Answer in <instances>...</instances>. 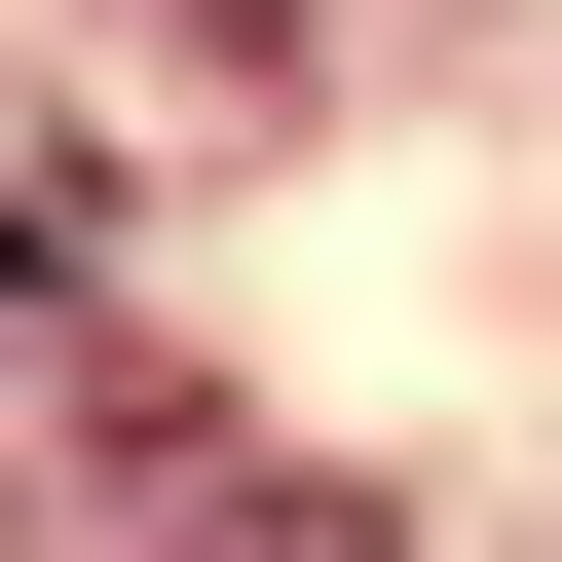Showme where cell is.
<instances>
[{
    "instance_id": "obj_1",
    "label": "cell",
    "mask_w": 562,
    "mask_h": 562,
    "mask_svg": "<svg viewBox=\"0 0 562 562\" xmlns=\"http://www.w3.org/2000/svg\"><path fill=\"white\" fill-rule=\"evenodd\" d=\"M150 562H413L375 487H150Z\"/></svg>"
},
{
    "instance_id": "obj_2",
    "label": "cell",
    "mask_w": 562,
    "mask_h": 562,
    "mask_svg": "<svg viewBox=\"0 0 562 562\" xmlns=\"http://www.w3.org/2000/svg\"><path fill=\"white\" fill-rule=\"evenodd\" d=\"M0 338H76V188H38V150H0Z\"/></svg>"
},
{
    "instance_id": "obj_3",
    "label": "cell",
    "mask_w": 562,
    "mask_h": 562,
    "mask_svg": "<svg viewBox=\"0 0 562 562\" xmlns=\"http://www.w3.org/2000/svg\"><path fill=\"white\" fill-rule=\"evenodd\" d=\"M188 38H225V76H301V38H338V0H188Z\"/></svg>"
}]
</instances>
